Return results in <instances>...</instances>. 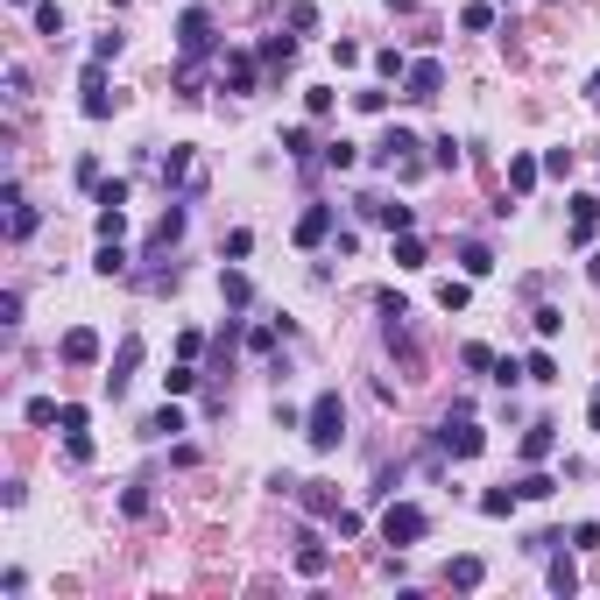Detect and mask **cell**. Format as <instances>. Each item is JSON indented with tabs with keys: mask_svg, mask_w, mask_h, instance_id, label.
<instances>
[{
	"mask_svg": "<svg viewBox=\"0 0 600 600\" xmlns=\"http://www.w3.org/2000/svg\"><path fill=\"white\" fill-rule=\"evenodd\" d=\"M92 417H85V403H64V417H57V431H85Z\"/></svg>",
	"mask_w": 600,
	"mask_h": 600,
	"instance_id": "obj_52",
	"label": "cell"
},
{
	"mask_svg": "<svg viewBox=\"0 0 600 600\" xmlns=\"http://www.w3.org/2000/svg\"><path fill=\"white\" fill-rule=\"evenodd\" d=\"M481 579H488V565H481V558H473V551H466V558H452V565H445V586H460V594H473V586H481Z\"/></svg>",
	"mask_w": 600,
	"mask_h": 600,
	"instance_id": "obj_18",
	"label": "cell"
},
{
	"mask_svg": "<svg viewBox=\"0 0 600 600\" xmlns=\"http://www.w3.org/2000/svg\"><path fill=\"white\" fill-rule=\"evenodd\" d=\"M551 452H558V424H544V417H537V424L522 431V460H530V466H544Z\"/></svg>",
	"mask_w": 600,
	"mask_h": 600,
	"instance_id": "obj_14",
	"label": "cell"
},
{
	"mask_svg": "<svg viewBox=\"0 0 600 600\" xmlns=\"http://www.w3.org/2000/svg\"><path fill=\"white\" fill-rule=\"evenodd\" d=\"M177 431H184V409H177V403H163L149 424H141V438H177Z\"/></svg>",
	"mask_w": 600,
	"mask_h": 600,
	"instance_id": "obj_23",
	"label": "cell"
},
{
	"mask_svg": "<svg viewBox=\"0 0 600 600\" xmlns=\"http://www.w3.org/2000/svg\"><path fill=\"white\" fill-rule=\"evenodd\" d=\"M304 107H311V120H326V113H332V92H326V85H311V92H304Z\"/></svg>",
	"mask_w": 600,
	"mask_h": 600,
	"instance_id": "obj_50",
	"label": "cell"
},
{
	"mask_svg": "<svg viewBox=\"0 0 600 600\" xmlns=\"http://www.w3.org/2000/svg\"><path fill=\"white\" fill-rule=\"evenodd\" d=\"M163 191L170 198H198V191H205V170H198V156L184 149V141L163 156Z\"/></svg>",
	"mask_w": 600,
	"mask_h": 600,
	"instance_id": "obj_4",
	"label": "cell"
},
{
	"mask_svg": "<svg viewBox=\"0 0 600 600\" xmlns=\"http://www.w3.org/2000/svg\"><path fill=\"white\" fill-rule=\"evenodd\" d=\"M163 388H170V396H191V388H198V367H191V360H184V367H170Z\"/></svg>",
	"mask_w": 600,
	"mask_h": 600,
	"instance_id": "obj_37",
	"label": "cell"
},
{
	"mask_svg": "<svg viewBox=\"0 0 600 600\" xmlns=\"http://www.w3.org/2000/svg\"><path fill=\"white\" fill-rule=\"evenodd\" d=\"M424 262H431V247L417 233H396V269H424Z\"/></svg>",
	"mask_w": 600,
	"mask_h": 600,
	"instance_id": "obj_25",
	"label": "cell"
},
{
	"mask_svg": "<svg viewBox=\"0 0 600 600\" xmlns=\"http://www.w3.org/2000/svg\"><path fill=\"white\" fill-rule=\"evenodd\" d=\"M22 417H28V424H36V431H50V424H57V417H64V409H57L50 396H28V409H22Z\"/></svg>",
	"mask_w": 600,
	"mask_h": 600,
	"instance_id": "obj_31",
	"label": "cell"
},
{
	"mask_svg": "<svg viewBox=\"0 0 600 600\" xmlns=\"http://www.w3.org/2000/svg\"><path fill=\"white\" fill-rule=\"evenodd\" d=\"M219 297L233 304V311H247V304H254V283H247L241 269H219Z\"/></svg>",
	"mask_w": 600,
	"mask_h": 600,
	"instance_id": "obj_20",
	"label": "cell"
},
{
	"mask_svg": "<svg viewBox=\"0 0 600 600\" xmlns=\"http://www.w3.org/2000/svg\"><path fill=\"white\" fill-rule=\"evenodd\" d=\"M573 551H600V522H579V530H573Z\"/></svg>",
	"mask_w": 600,
	"mask_h": 600,
	"instance_id": "obj_55",
	"label": "cell"
},
{
	"mask_svg": "<svg viewBox=\"0 0 600 600\" xmlns=\"http://www.w3.org/2000/svg\"><path fill=\"white\" fill-rule=\"evenodd\" d=\"M460 269H466V275H488V269H494V254H488L481 241H466V247H460Z\"/></svg>",
	"mask_w": 600,
	"mask_h": 600,
	"instance_id": "obj_33",
	"label": "cell"
},
{
	"mask_svg": "<svg viewBox=\"0 0 600 600\" xmlns=\"http://www.w3.org/2000/svg\"><path fill=\"white\" fill-rule=\"evenodd\" d=\"M254 64H262V57L226 50V92H254Z\"/></svg>",
	"mask_w": 600,
	"mask_h": 600,
	"instance_id": "obj_19",
	"label": "cell"
},
{
	"mask_svg": "<svg viewBox=\"0 0 600 600\" xmlns=\"http://www.w3.org/2000/svg\"><path fill=\"white\" fill-rule=\"evenodd\" d=\"M424 537H431V516H424L417 502H388L382 509V544L409 551V544H424Z\"/></svg>",
	"mask_w": 600,
	"mask_h": 600,
	"instance_id": "obj_3",
	"label": "cell"
},
{
	"mask_svg": "<svg viewBox=\"0 0 600 600\" xmlns=\"http://www.w3.org/2000/svg\"><path fill=\"white\" fill-rule=\"evenodd\" d=\"M332 537H339V544H347V537H360V516H354V509H339V516H332Z\"/></svg>",
	"mask_w": 600,
	"mask_h": 600,
	"instance_id": "obj_53",
	"label": "cell"
},
{
	"mask_svg": "<svg viewBox=\"0 0 600 600\" xmlns=\"http://www.w3.org/2000/svg\"><path fill=\"white\" fill-rule=\"evenodd\" d=\"M600 233V198H573V219H565V241L586 247Z\"/></svg>",
	"mask_w": 600,
	"mask_h": 600,
	"instance_id": "obj_9",
	"label": "cell"
},
{
	"mask_svg": "<svg viewBox=\"0 0 600 600\" xmlns=\"http://www.w3.org/2000/svg\"><path fill=\"white\" fill-rule=\"evenodd\" d=\"M128 262H135V254H128L120 241H99V254H92V269L107 275V283H113V275H128Z\"/></svg>",
	"mask_w": 600,
	"mask_h": 600,
	"instance_id": "obj_21",
	"label": "cell"
},
{
	"mask_svg": "<svg viewBox=\"0 0 600 600\" xmlns=\"http://www.w3.org/2000/svg\"><path fill=\"white\" fill-rule=\"evenodd\" d=\"M92 205H128V177H113V184H99V191H92Z\"/></svg>",
	"mask_w": 600,
	"mask_h": 600,
	"instance_id": "obj_43",
	"label": "cell"
},
{
	"mask_svg": "<svg viewBox=\"0 0 600 600\" xmlns=\"http://www.w3.org/2000/svg\"><path fill=\"white\" fill-rule=\"evenodd\" d=\"M409 156H417V135H409V128H388V135L375 141V163H409Z\"/></svg>",
	"mask_w": 600,
	"mask_h": 600,
	"instance_id": "obj_16",
	"label": "cell"
},
{
	"mask_svg": "<svg viewBox=\"0 0 600 600\" xmlns=\"http://www.w3.org/2000/svg\"><path fill=\"white\" fill-rule=\"evenodd\" d=\"M0 326H7V332L22 326V290H7V297H0Z\"/></svg>",
	"mask_w": 600,
	"mask_h": 600,
	"instance_id": "obj_48",
	"label": "cell"
},
{
	"mask_svg": "<svg viewBox=\"0 0 600 600\" xmlns=\"http://www.w3.org/2000/svg\"><path fill=\"white\" fill-rule=\"evenodd\" d=\"M120 509H128V516H149V481H135V488L120 494Z\"/></svg>",
	"mask_w": 600,
	"mask_h": 600,
	"instance_id": "obj_44",
	"label": "cell"
},
{
	"mask_svg": "<svg viewBox=\"0 0 600 600\" xmlns=\"http://www.w3.org/2000/svg\"><path fill=\"white\" fill-rule=\"evenodd\" d=\"M388 7H396V15H409V7H417V0H388Z\"/></svg>",
	"mask_w": 600,
	"mask_h": 600,
	"instance_id": "obj_57",
	"label": "cell"
},
{
	"mask_svg": "<svg viewBox=\"0 0 600 600\" xmlns=\"http://www.w3.org/2000/svg\"><path fill=\"white\" fill-rule=\"evenodd\" d=\"M438 304H445V311H466V304H473V275H466V283L445 275V283H438Z\"/></svg>",
	"mask_w": 600,
	"mask_h": 600,
	"instance_id": "obj_26",
	"label": "cell"
},
{
	"mask_svg": "<svg viewBox=\"0 0 600 600\" xmlns=\"http://www.w3.org/2000/svg\"><path fill=\"white\" fill-rule=\"evenodd\" d=\"M78 92H85V99H78V113H85V120H107V113H113L107 64H92V57H85V71H78Z\"/></svg>",
	"mask_w": 600,
	"mask_h": 600,
	"instance_id": "obj_6",
	"label": "cell"
},
{
	"mask_svg": "<svg viewBox=\"0 0 600 600\" xmlns=\"http://www.w3.org/2000/svg\"><path fill=\"white\" fill-rule=\"evenodd\" d=\"M551 594H558V600H573V594H579V573H573V558H551Z\"/></svg>",
	"mask_w": 600,
	"mask_h": 600,
	"instance_id": "obj_29",
	"label": "cell"
},
{
	"mask_svg": "<svg viewBox=\"0 0 600 600\" xmlns=\"http://www.w3.org/2000/svg\"><path fill=\"white\" fill-rule=\"evenodd\" d=\"M36 36H64V7H57V0H36Z\"/></svg>",
	"mask_w": 600,
	"mask_h": 600,
	"instance_id": "obj_30",
	"label": "cell"
},
{
	"mask_svg": "<svg viewBox=\"0 0 600 600\" xmlns=\"http://www.w3.org/2000/svg\"><path fill=\"white\" fill-rule=\"evenodd\" d=\"M283 156H297V163H311V128H283Z\"/></svg>",
	"mask_w": 600,
	"mask_h": 600,
	"instance_id": "obj_35",
	"label": "cell"
},
{
	"mask_svg": "<svg viewBox=\"0 0 600 600\" xmlns=\"http://www.w3.org/2000/svg\"><path fill=\"white\" fill-rule=\"evenodd\" d=\"M326 163H332V170H354V163H360V156H354V141H332V149H326Z\"/></svg>",
	"mask_w": 600,
	"mask_h": 600,
	"instance_id": "obj_51",
	"label": "cell"
},
{
	"mask_svg": "<svg viewBox=\"0 0 600 600\" xmlns=\"http://www.w3.org/2000/svg\"><path fill=\"white\" fill-rule=\"evenodd\" d=\"M332 205H304V219H297V247H326L332 241Z\"/></svg>",
	"mask_w": 600,
	"mask_h": 600,
	"instance_id": "obj_10",
	"label": "cell"
},
{
	"mask_svg": "<svg viewBox=\"0 0 600 600\" xmlns=\"http://www.w3.org/2000/svg\"><path fill=\"white\" fill-rule=\"evenodd\" d=\"M586 275H594V283H600V254H594V269H586Z\"/></svg>",
	"mask_w": 600,
	"mask_h": 600,
	"instance_id": "obj_58",
	"label": "cell"
},
{
	"mask_svg": "<svg viewBox=\"0 0 600 600\" xmlns=\"http://www.w3.org/2000/svg\"><path fill=\"white\" fill-rule=\"evenodd\" d=\"M438 92H445V64H438V57H417V64L403 71V99L424 107V99H438Z\"/></svg>",
	"mask_w": 600,
	"mask_h": 600,
	"instance_id": "obj_7",
	"label": "cell"
},
{
	"mask_svg": "<svg viewBox=\"0 0 600 600\" xmlns=\"http://www.w3.org/2000/svg\"><path fill=\"white\" fill-rule=\"evenodd\" d=\"M431 163H438V170H460V141L438 135V141H431Z\"/></svg>",
	"mask_w": 600,
	"mask_h": 600,
	"instance_id": "obj_39",
	"label": "cell"
},
{
	"mask_svg": "<svg viewBox=\"0 0 600 600\" xmlns=\"http://www.w3.org/2000/svg\"><path fill=\"white\" fill-rule=\"evenodd\" d=\"M135 367H141V332H128V339L113 347V360H107V396H113V403L135 388Z\"/></svg>",
	"mask_w": 600,
	"mask_h": 600,
	"instance_id": "obj_5",
	"label": "cell"
},
{
	"mask_svg": "<svg viewBox=\"0 0 600 600\" xmlns=\"http://www.w3.org/2000/svg\"><path fill=\"white\" fill-rule=\"evenodd\" d=\"M494 382L516 388V382H530V375H522V360H494Z\"/></svg>",
	"mask_w": 600,
	"mask_h": 600,
	"instance_id": "obj_49",
	"label": "cell"
},
{
	"mask_svg": "<svg viewBox=\"0 0 600 600\" xmlns=\"http://www.w3.org/2000/svg\"><path fill=\"white\" fill-rule=\"evenodd\" d=\"M516 494H522V502H551V494H558V481H551L544 466H530V473L516 481Z\"/></svg>",
	"mask_w": 600,
	"mask_h": 600,
	"instance_id": "obj_24",
	"label": "cell"
},
{
	"mask_svg": "<svg viewBox=\"0 0 600 600\" xmlns=\"http://www.w3.org/2000/svg\"><path fill=\"white\" fill-rule=\"evenodd\" d=\"M481 445H488V431L473 424V409L452 403V417L438 424V452H452V460H481Z\"/></svg>",
	"mask_w": 600,
	"mask_h": 600,
	"instance_id": "obj_2",
	"label": "cell"
},
{
	"mask_svg": "<svg viewBox=\"0 0 600 600\" xmlns=\"http://www.w3.org/2000/svg\"><path fill=\"white\" fill-rule=\"evenodd\" d=\"M516 502H522L516 488H488L481 494V516H516Z\"/></svg>",
	"mask_w": 600,
	"mask_h": 600,
	"instance_id": "obj_28",
	"label": "cell"
},
{
	"mask_svg": "<svg viewBox=\"0 0 600 600\" xmlns=\"http://www.w3.org/2000/svg\"><path fill=\"white\" fill-rule=\"evenodd\" d=\"M71 177H78V191H99V184H107V177H99V156H78Z\"/></svg>",
	"mask_w": 600,
	"mask_h": 600,
	"instance_id": "obj_38",
	"label": "cell"
},
{
	"mask_svg": "<svg viewBox=\"0 0 600 600\" xmlns=\"http://www.w3.org/2000/svg\"><path fill=\"white\" fill-rule=\"evenodd\" d=\"M460 367H466V375H494V354H488V347H481V339H473V347H466V354H460Z\"/></svg>",
	"mask_w": 600,
	"mask_h": 600,
	"instance_id": "obj_36",
	"label": "cell"
},
{
	"mask_svg": "<svg viewBox=\"0 0 600 600\" xmlns=\"http://www.w3.org/2000/svg\"><path fill=\"white\" fill-rule=\"evenodd\" d=\"M558 544H565L558 530H537V537H530V544H522V551H530V558H551V551H558Z\"/></svg>",
	"mask_w": 600,
	"mask_h": 600,
	"instance_id": "obj_47",
	"label": "cell"
},
{
	"mask_svg": "<svg viewBox=\"0 0 600 600\" xmlns=\"http://www.w3.org/2000/svg\"><path fill=\"white\" fill-rule=\"evenodd\" d=\"M586 99H594V107H600V71H594V78H586Z\"/></svg>",
	"mask_w": 600,
	"mask_h": 600,
	"instance_id": "obj_56",
	"label": "cell"
},
{
	"mask_svg": "<svg viewBox=\"0 0 600 600\" xmlns=\"http://www.w3.org/2000/svg\"><path fill=\"white\" fill-rule=\"evenodd\" d=\"M544 177H573V149H544Z\"/></svg>",
	"mask_w": 600,
	"mask_h": 600,
	"instance_id": "obj_42",
	"label": "cell"
},
{
	"mask_svg": "<svg viewBox=\"0 0 600 600\" xmlns=\"http://www.w3.org/2000/svg\"><path fill=\"white\" fill-rule=\"evenodd\" d=\"M530 326H537V339H558V332H565V311H558V304H537Z\"/></svg>",
	"mask_w": 600,
	"mask_h": 600,
	"instance_id": "obj_27",
	"label": "cell"
},
{
	"mask_svg": "<svg viewBox=\"0 0 600 600\" xmlns=\"http://www.w3.org/2000/svg\"><path fill=\"white\" fill-rule=\"evenodd\" d=\"M57 354L71 360V367H92V360H99V332H92V326H71V332H64V347H57Z\"/></svg>",
	"mask_w": 600,
	"mask_h": 600,
	"instance_id": "obj_11",
	"label": "cell"
},
{
	"mask_svg": "<svg viewBox=\"0 0 600 600\" xmlns=\"http://www.w3.org/2000/svg\"><path fill=\"white\" fill-rule=\"evenodd\" d=\"M537 177H544V156H509V191L516 198L537 191Z\"/></svg>",
	"mask_w": 600,
	"mask_h": 600,
	"instance_id": "obj_15",
	"label": "cell"
},
{
	"mask_svg": "<svg viewBox=\"0 0 600 600\" xmlns=\"http://www.w3.org/2000/svg\"><path fill=\"white\" fill-rule=\"evenodd\" d=\"M375 71H382V78H403L409 57H403V50H375Z\"/></svg>",
	"mask_w": 600,
	"mask_h": 600,
	"instance_id": "obj_40",
	"label": "cell"
},
{
	"mask_svg": "<svg viewBox=\"0 0 600 600\" xmlns=\"http://www.w3.org/2000/svg\"><path fill=\"white\" fill-rule=\"evenodd\" d=\"M594 431H600V396H594Z\"/></svg>",
	"mask_w": 600,
	"mask_h": 600,
	"instance_id": "obj_59",
	"label": "cell"
},
{
	"mask_svg": "<svg viewBox=\"0 0 600 600\" xmlns=\"http://www.w3.org/2000/svg\"><path fill=\"white\" fill-rule=\"evenodd\" d=\"M522 375H530V382H558V360H551L544 347H537V354L522 360Z\"/></svg>",
	"mask_w": 600,
	"mask_h": 600,
	"instance_id": "obj_34",
	"label": "cell"
},
{
	"mask_svg": "<svg viewBox=\"0 0 600 600\" xmlns=\"http://www.w3.org/2000/svg\"><path fill=\"white\" fill-rule=\"evenodd\" d=\"M297 502H304V516H339V494H332V481H297Z\"/></svg>",
	"mask_w": 600,
	"mask_h": 600,
	"instance_id": "obj_12",
	"label": "cell"
},
{
	"mask_svg": "<svg viewBox=\"0 0 600 600\" xmlns=\"http://www.w3.org/2000/svg\"><path fill=\"white\" fill-rule=\"evenodd\" d=\"M254 57H262V71H290V64H297V36H269Z\"/></svg>",
	"mask_w": 600,
	"mask_h": 600,
	"instance_id": "obj_17",
	"label": "cell"
},
{
	"mask_svg": "<svg viewBox=\"0 0 600 600\" xmlns=\"http://www.w3.org/2000/svg\"><path fill=\"white\" fill-rule=\"evenodd\" d=\"M290 28H297V36H311V28H318V7H311V0H297V7H290Z\"/></svg>",
	"mask_w": 600,
	"mask_h": 600,
	"instance_id": "obj_45",
	"label": "cell"
},
{
	"mask_svg": "<svg viewBox=\"0 0 600 600\" xmlns=\"http://www.w3.org/2000/svg\"><path fill=\"white\" fill-rule=\"evenodd\" d=\"M177 50L184 57L212 50V15H205V7H184V15H177Z\"/></svg>",
	"mask_w": 600,
	"mask_h": 600,
	"instance_id": "obj_8",
	"label": "cell"
},
{
	"mask_svg": "<svg viewBox=\"0 0 600 600\" xmlns=\"http://www.w3.org/2000/svg\"><path fill=\"white\" fill-rule=\"evenodd\" d=\"M594 396H600V388H594Z\"/></svg>",
	"mask_w": 600,
	"mask_h": 600,
	"instance_id": "obj_62",
	"label": "cell"
},
{
	"mask_svg": "<svg viewBox=\"0 0 600 600\" xmlns=\"http://www.w3.org/2000/svg\"><path fill=\"white\" fill-rule=\"evenodd\" d=\"M247 254H254V233H247V226H241V233H226V262H247Z\"/></svg>",
	"mask_w": 600,
	"mask_h": 600,
	"instance_id": "obj_46",
	"label": "cell"
},
{
	"mask_svg": "<svg viewBox=\"0 0 600 600\" xmlns=\"http://www.w3.org/2000/svg\"><path fill=\"white\" fill-rule=\"evenodd\" d=\"M120 57V36H92V64H113Z\"/></svg>",
	"mask_w": 600,
	"mask_h": 600,
	"instance_id": "obj_54",
	"label": "cell"
},
{
	"mask_svg": "<svg viewBox=\"0 0 600 600\" xmlns=\"http://www.w3.org/2000/svg\"><path fill=\"white\" fill-rule=\"evenodd\" d=\"M128 233V205H99V241H120Z\"/></svg>",
	"mask_w": 600,
	"mask_h": 600,
	"instance_id": "obj_32",
	"label": "cell"
},
{
	"mask_svg": "<svg viewBox=\"0 0 600 600\" xmlns=\"http://www.w3.org/2000/svg\"><path fill=\"white\" fill-rule=\"evenodd\" d=\"M304 438H311V452H339V438H347V403H339V388L311 396V409H304Z\"/></svg>",
	"mask_w": 600,
	"mask_h": 600,
	"instance_id": "obj_1",
	"label": "cell"
},
{
	"mask_svg": "<svg viewBox=\"0 0 600 600\" xmlns=\"http://www.w3.org/2000/svg\"><path fill=\"white\" fill-rule=\"evenodd\" d=\"M36 226H43V212H36V205H7V241H28V233H36Z\"/></svg>",
	"mask_w": 600,
	"mask_h": 600,
	"instance_id": "obj_22",
	"label": "cell"
},
{
	"mask_svg": "<svg viewBox=\"0 0 600 600\" xmlns=\"http://www.w3.org/2000/svg\"><path fill=\"white\" fill-rule=\"evenodd\" d=\"M509 7H516V0H509Z\"/></svg>",
	"mask_w": 600,
	"mask_h": 600,
	"instance_id": "obj_61",
	"label": "cell"
},
{
	"mask_svg": "<svg viewBox=\"0 0 600 600\" xmlns=\"http://www.w3.org/2000/svg\"><path fill=\"white\" fill-rule=\"evenodd\" d=\"M326 565H332V551L318 544V530H297V573L304 579H326Z\"/></svg>",
	"mask_w": 600,
	"mask_h": 600,
	"instance_id": "obj_13",
	"label": "cell"
},
{
	"mask_svg": "<svg viewBox=\"0 0 600 600\" xmlns=\"http://www.w3.org/2000/svg\"><path fill=\"white\" fill-rule=\"evenodd\" d=\"M15 7H36V0H15Z\"/></svg>",
	"mask_w": 600,
	"mask_h": 600,
	"instance_id": "obj_60",
	"label": "cell"
},
{
	"mask_svg": "<svg viewBox=\"0 0 600 600\" xmlns=\"http://www.w3.org/2000/svg\"><path fill=\"white\" fill-rule=\"evenodd\" d=\"M460 22H466V28H473V36H481V28H494V7H488V0H473V7H466Z\"/></svg>",
	"mask_w": 600,
	"mask_h": 600,
	"instance_id": "obj_41",
	"label": "cell"
}]
</instances>
